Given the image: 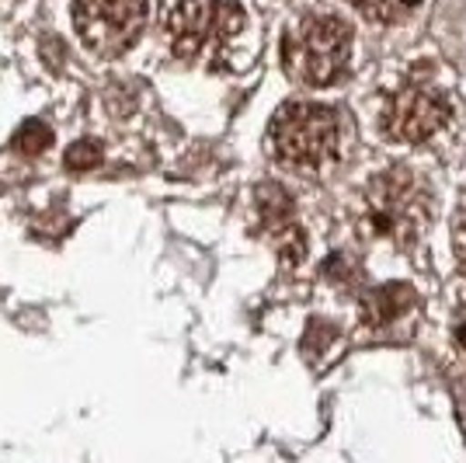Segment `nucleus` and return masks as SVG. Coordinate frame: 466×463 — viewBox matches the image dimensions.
<instances>
[{"label": "nucleus", "instance_id": "1", "mask_svg": "<svg viewBox=\"0 0 466 463\" xmlns=\"http://www.w3.org/2000/svg\"><path fill=\"white\" fill-rule=\"evenodd\" d=\"M428 192L408 168L380 171L359 199V233L366 241H390L408 248L428 223Z\"/></svg>", "mask_w": 466, "mask_h": 463}, {"label": "nucleus", "instance_id": "2", "mask_svg": "<svg viewBox=\"0 0 466 463\" xmlns=\"http://www.w3.org/2000/svg\"><path fill=\"white\" fill-rule=\"evenodd\" d=\"M272 154L296 171H320L341 154V116L330 105L292 101L268 126Z\"/></svg>", "mask_w": 466, "mask_h": 463}, {"label": "nucleus", "instance_id": "3", "mask_svg": "<svg viewBox=\"0 0 466 463\" xmlns=\"http://www.w3.org/2000/svg\"><path fill=\"white\" fill-rule=\"evenodd\" d=\"M244 28L248 15L233 0H177L167 18V42L171 53L185 63L209 59V67H223Z\"/></svg>", "mask_w": 466, "mask_h": 463}, {"label": "nucleus", "instance_id": "4", "mask_svg": "<svg viewBox=\"0 0 466 463\" xmlns=\"http://www.w3.org/2000/svg\"><path fill=\"white\" fill-rule=\"evenodd\" d=\"M351 28L334 15H313L292 25L282 39V70L296 84L324 87L349 67Z\"/></svg>", "mask_w": 466, "mask_h": 463}, {"label": "nucleus", "instance_id": "5", "mask_svg": "<svg viewBox=\"0 0 466 463\" xmlns=\"http://www.w3.org/2000/svg\"><path fill=\"white\" fill-rule=\"evenodd\" d=\"M452 118V98L446 84L435 80L428 63H418L400 80L390 105L383 108V133L397 143H425Z\"/></svg>", "mask_w": 466, "mask_h": 463}, {"label": "nucleus", "instance_id": "6", "mask_svg": "<svg viewBox=\"0 0 466 463\" xmlns=\"http://www.w3.org/2000/svg\"><path fill=\"white\" fill-rule=\"evenodd\" d=\"M147 0H74V28L97 57H122L143 36Z\"/></svg>", "mask_w": 466, "mask_h": 463}, {"label": "nucleus", "instance_id": "7", "mask_svg": "<svg viewBox=\"0 0 466 463\" xmlns=\"http://www.w3.org/2000/svg\"><path fill=\"white\" fill-rule=\"evenodd\" d=\"M254 202H258L261 227H265V233L275 241L282 262H286V265H296V262L307 254V237H303L299 223H296V210H292L289 192H286L282 185H275V181H265V185H258Z\"/></svg>", "mask_w": 466, "mask_h": 463}, {"label": "nucleus", "instance_id": "8", "mask_svg": "<svg viewBox=\"0 0 466 463\" xmlns=\"http://www.w3.org/2000/svg\"><path fill=\"white\" fill-rule=\"evenodd\" d=\"M418 310H421V300L418 293L404 286V283H387L380 290H372L362 304V321L366 328L376 331V334H390V338H400L414 328L418 321Z\"/></svg>", "mask_w": 466, "mask_h": 463}, {"label": "nucleus", "instance_id": "9", "mask_svg": "<svg viewBox=\"0 0 466 463\" xmlns=\"http://www.w3.org/2000/svg\"><path fill=\"white\" fill-rule=\"evenodd\" d=\"M53 147V129L42 122V118H28L21 122L18 133H15V150L21 157H39Z\"/></svg>", "mask_w": 466, "mask_h": 463}, {"label": "nucleus", "instance_id": "10", "mask_svg": "<svg viewBox=\"0 0 466 463\" xmlns=\"http://www.w3.org/2000/svg\"><path fill=\"white\" fill-rule=\"evenodd\" d=\"M101 160H105V147H101V139H95V136H84L77 143H70L66 154H63L66 171H95Z\"/></svg>", "mask_w": 466, "mask_h": 463}, {"label": "nucleus", "instance_id": "11", "mask_svg": "<svg viewBox=\"0 0 466 463\" xmlns=\"http://www.w3.org/2000/svg\"><path fill=\"white\" fill-rule=\"evenodd\" d=\"M351 4H355L370 21H383V25H390V21L408 18L421 0H351Z\"/></svg>", "mask_w": 466, "mask_h": 463}, {"label": "nucleus", "instance_id": "12", "mask_svg": "<svg viewBox=\"0 0 466 463\" xmlns=\"http://www.w3.org/2000/svg\"><path fill=\"white\" fill-rule=\"evenodd\" d=\"M39 49H42V59H46L49 70H59V67L66 63V46H63V39H56V36H46Z\"/></svg>", "mask_w": 466, "mask_h": 463}, {"label": "nucleus", "instance_id": "13", "mask_svg": "<svg viewBox=\"0 0 466 463\" xmlns=\"http://www.w3.org/2000/svg\"><path fill=\"white\" fill-rule=\"evenodd\" d=\"M452 342H456V348L466 355V310L452 321Z\"/></svg>", "mask_w": 466, "mask_h": 463}, {"label": "nucleus", "instance_id": "14", "mask_svg": "<svg viewBox=\"0 0 466 463\" xmlns=\"http://www.w3.org/2000/svg\"><path fill=\"white\" fill-rule=\"evenodd\" d=\"M456 248H460V254L466 258V212H463V220H460V231H456Z\"/></svg>", "mask_w": 466, "mask_h": 463}]
</instances>
